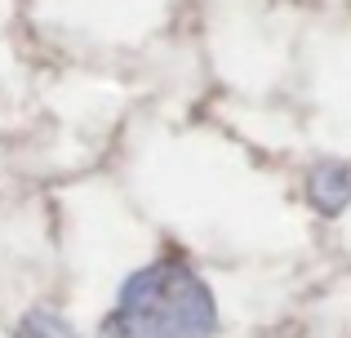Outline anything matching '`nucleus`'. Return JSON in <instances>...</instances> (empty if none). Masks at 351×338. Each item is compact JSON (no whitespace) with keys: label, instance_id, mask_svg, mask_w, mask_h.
<instances>
[{"label":"nucleus","instance_id":"obj_2","mask_svg":"<svg viewBox=\"0 0 351 338\" xmlns=\"http://www.w3.org/2000/svg\"><path fill=\"white\" fill-rule=\"evenodd\" d=\"M307 200L316 214L338 218L343 209H351V156L343 160H320L307 169Z\"/></svg>","mask_w":351,"mask_h":338},{"label":"nucleus","instance_id":"obj_3","mask_svg":"<svg viewBox=\"0 0 351 338\" xmlns=\"http://www.w3.org/2000/svg\"><path fill=\"white\" fill-rule=\"evenodd\" d=\"M14 338H80V334L71 330V321H62L58 312H49V307H32V312L14 325Z\"/></svg>","mask_w":351,"mask_h":338},{"label":"nucleus","instance_id":"obj_1","mask_svg":"<svg viewBox=\"0 0 351 338\" xmlns=\"http://www.w3.org/2000/svg\"><path fill=\"white\" fill-rule=\"evenodd\" d=\"M218 298L209 280L178 254L129 271L112 312L103 316V338H214Z\"/></svg>","mask_w":351,"mask_h":338}]
</instances>
